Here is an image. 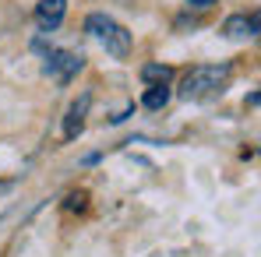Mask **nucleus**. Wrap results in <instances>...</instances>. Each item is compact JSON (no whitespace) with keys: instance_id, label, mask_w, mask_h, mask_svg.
<instances>
[{"instance_id":"obj_1","label":"nucleus","mask_w":261,"mask_h":257,"mask_svg":"<svg viewBox=\"0 0 261 257\" xmlns=\"http://www.w3.org/2000/svg\"><path fill=\"white\" fill-rule=\"evenodd\" d=\"M229 78H233V67L229 64H198V67H191L180 78L176 95L184 102H208V99H216V95L226 92Z\"/></svg>"},{"instance_id":"obj_2","label":"nucleus","mask_w":261,"mask_h":257,"mask_svg":"<svg viewBox=\"0 0 261 257\" xmlns=\"http://www.w3.org/2000/svg\"><path fill=\"white\" fill-rule=\"evenodd\" d=\"M85 32L95 36L113 60H127L130 56V32L124 28V25H117L113 18H106V14H88L85 18Z\"/></svg>"},{"instance_id":"obj_3","label":"nucleus","mask_w":261,"mask_h":257,"mask_svg":"<svg viewBox=\"0 0 261 257\" xmlns=\"http://www.w3.org/2000/svg\"><path fill=\"white\" fill-rule=\"evenodd\" d=\"M82 67H85V56H82V53H71V49H53V53L46 56V74H49L57 85H67Z\"/></svg>"},{"instance_id":"obj_4","label":"nucleus","mask_w":261,"mask_h":257,"mask_svg":"<svg viewBox=\"0 0 261 257\" xmlns=\"http://www.w3.org/2000/svg\"><path fill=\"white\" fill-rule=\"evenodd\" d=\"M88 109H92V92H82L74 102H71V109H67V117H64V141H74L82 130H85V117Z\"/></svg>"},{"instance_id":"obj_5","label":"nucleus","mask_w":261,"mask_h":257,"mask_svg":"<svg viewBox=\"0 0 261 257\" xmlns=\"http://www.w3.org/2000/svg\"><path fill=\"white\" fill-rule=\"evenodd\" d=\"M258 28H261L258 11H251V14H229V18L222 21V36H226V39H254Z\"/></svg>"},{"instance_id":"obj_6","label":"nucleus","mask_w":261,"mask_h":257,"mask_svg":"<svg viewBox=\"0 0 261 257\" xmlns=\"http://www.w3.org/2000/svg\"><path fill=\"white\" fill-rule=\"evenodd\" d=\"M64 14H67V0H39L36 4V25H39V32L60 28Z\"/></svg>"},{"instance_id":"obj_7","label":"nucleus","mask_w":261,"mask_h":257,"mask_svg":"<svg viewBox=\"0 0 261 257\" xmlns=\"http://www.w3.org/2000/svg\"><path fill=\"white\" fill-rule=\"evenodd\" d=\"M166 102H170V85H148V92L141 95L145 109H163Z\"/></svg>"},{"instance_id":"obj_8","label":"nucleus","mask_w":261,"mask_h":257,"mask_svg":"<svg viewBox=\"0 0 261 257\" xmlns=\"http://www.w3.org/2000/svg\"><path fill=\"white\" fill-rule=\"evenodd\" d=\"M141 78H145V85H166L173 78V67H166V64H145Z\"/></svg>"},{"instance_id":"obj_9","label":"nucleus","mask_w":261,"mask_h":257,"mask_svg":"<svg viewBox=\"0 0 261 257\" xmlns=\"http://www.w3.org/2000/svg\"><path fill=\"white\" fill-rule=\"evenodd\" d=\"M191 4H194V7H212L216 0H191Z\"/></svg>"}]
</instances>
